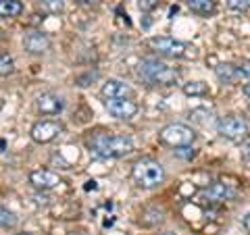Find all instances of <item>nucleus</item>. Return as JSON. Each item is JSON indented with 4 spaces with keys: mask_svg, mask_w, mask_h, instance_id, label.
<instances>
[{
    "mask_svg": "<svg viewBox=\"0 0 250 235\" xmlns=\"http://www.w3.org/2000/svg\"><path fill=\"white\" fill-rule=\"evenodd\" d=\"M85 146L100 158H123L134 152V139L129 136H111L104 131H94L85 137Z\"/></svg>",
    "mask_w": 250,
    "mask_h": 235,
    "instance_id": "1",
    "label": "nucleus"
},
{
    "mask_svg": "<svg viewBox=\"0 0 250 235\" xmlns=\"http://www.w3.org/2000/svg\"><path fill=\"white\" fill-rule=\"evenodd\" d=\"M138 75L150 85H175L179 81V71L154 59H144L138 65Z\"/></svg>",
    "mask_w": 250,
    "mask_h": 235,
    "instance_id": "2",
    "label": "nucleus"
},
{
    "mask_svg": "<svg viewBox=\"0 0 250 235\" xmlns=\"http://www.w3.org/2000/svg\"><path fill=\"white\" fill-rule=\"evenodd\" d=\"M131 177L142 190H154V187L163 185V181H165V169H163L161 162L152 158H142L134 164Z\"/></svg>",
    "mask_w": 250,
    "mask_h": 235,
    "instance_id": "3",
    "label": "nucleus"
},
{
    "mask_svg": "<svg viewBox=\"0 0 250 235\" xmlns=\"http://www.w3.org/2000/svg\"><path fill=\"white\" fill-rule=\"evenodd\" d=\"M146 46L152 52H156L159 57H167V59H188V57H196V52L190 44H186L182 40H175V38L169 36H154L148 38Z\"/></svg>",
    "mask_w": 250,
    "mask_h": 235,
    "instance_id": "4",
    "label": "nucleus"
},
{
    "mask_svg": "<svg viewBox=\"0 0 250 235\" xmlns=\"http://www.w3.org/2000/svg\"><path fill=\"white\" fill-rule=\"evenodd\" d=\"M159 139H161V144L171 146V148L192 146L194 139H196V131L184 123H169L159 131Z\"/></svg>",
    "mask_w": 250,
    "mask_h": 235,
    "instance_id": "5",
    "label": "nucleus"
},
{
    "mask_svg": "<svg viewBox=\"0 0 250 235\" xmlns=\"http://www.w3.org/2000/svg\"><path fill=\"white\" fill-rule=\"evenodd\" d=\"M217 131L221 133L225 139H231V142H242L250 129H248V123L244 119H240L236 115H225V117H219L217 121Z\"/></svg>",
    "mask_w": 250,
    "mask_h": 235,
    "instance_id": "6",
    "label": "nucleus"
},
{
    "mask_svg": "<svg viewBox=\"0 0 250 235\" xmlns=\"http://www.w3.org/2000/svg\"><path fill=\"white\" fill-rule=\"evenodd\" d=\"M61 133H62V125L59 121L46 119V121H38V123L31 125L29 136L36 144H50L52 139H57L61 136Z\"/></svg>",
    "mask_w": 250,
    "mask_h": 235,
    "instance_id": "7",
    "label": "nucleus"
},
{
    "mask_svg": "<svg viewBox=\"0 0 250 235\" xmlns=\"http://www.w3.org/2000/svg\"><path fill=\"white\" fill-rule=\"evenodd\" d=\"M104 106L111 117H115V119L119 121H129L134 119V117L138 115V104L134 102V100L129 98H111V100H104Z\"/></svg>",
    "mask_w": 250,
    "mask_h": 235,
    "instance_id": "8",
    "label": "nucleus"
},
{
    "mask_svg": "<svg viewBox=\"0 0 250 235\" xmlns=\"http://www.w3.org/2000/svg\"><path fill=\"white\" fill-rule=\"evenodd\" d=\"M29 183L40 192H48V190H54L59 187L62 181L57 173H52L48 169H38V171H31L29 173Z\"/></svg>",
    "mask_w": 250,
    "mask_h": 235,
    "instance_id": "9",
    "label": "nucleus"
},
{
    "mask_svg": "<svg viewBox=\"0 0 250 235\" xmlns=\"http://www.w3.org/2000/svg\"><path fill=\"white\" fill-rule=\"evenodd\" d=\"M36 108H38V113L54 117V115L62 113L65 100H62L61 96H57V94H52V92H46V94H40V96L36 98Z\"/></svg>",
    "mask_w": 250,
    "mask_h": 235,
    "instance_id": "10",
    "label": "nucleus"
},
{
    "mask_svg": "<svg viewBox=\"0 0 250 235\" xmlns=\"http://www.w3.org/2000/svg\"><path fill=\"white\" fill-rule=\"evenodd\" d=\"M233 198H236V190L229 187L228 183H213L202 192V200H207L208 204H221V202H228Z\"/></svg>",
    "mask_w": 250,
    "mask_h": 235,
    "instance_id": "11",
    "label": "nucleus"
},
{
    "mask_svg": "<svg viewBox=\"0 0 250 235\" xmlns=\"http://www.w3.org/2000/svg\"><path fill=\"white\" fill-rule=\"evenodd\" d=\"M23 48H25V52L29 54H44L48 52L50 48V40L48 36L42 34V31H27L25 36H23Z\"/></svg>",
    "mask_w": 250,
    "mask_h": 235,
    "instance_id": "12",
    "label": "nucleus"
},
{
    "mask_svg": "<svg viewBox=\"0 0 250 235\" xmlns=\"http://www.w3.org/2000/svg\"><path fill=\"white\" fill-rule=\"evenodd\" d=\"M100 96L104 100L111 98H129L131 96V88L127 83H123L121 79H108L104 81V85L100 88Z\"/></svg>",
    "mask_w": 250,
    "mask_h": 235,
    "instance_id": "13",
    "label": "nucleus"
},
{
    "mask_svg": "<svg viewBox=\"0 0 250 235\" xmlns=\"http://www.w3.org/2000/svg\"><path fill=\"white\" fill-rule=\"evenodd\" d=\"M215 75H217V79L225 85H233L242 79L238 65H231V62H219L215 67Z\"/></svg>",
    "mask_w": 250,
    "mask_h": 235,
    "instance_id": "14",
    "label": "nucleus"
},
{
    "mask_svg": "<svg viewBox=\"0 0 250 235\" xmlns=\"http://www.w3.org/2000/svg\"><path fill=\"white\" fill-rule=\"evenodd\" d=\"M186 4L192 13L200 15V17H210L217 11L215 0H186Z\"/></svg>",
    "mask_w": 250,
    "mask_h": 235,
    "instance_id": "15",
    "label": "nucleus"
},
{
    "mask_svg": "<svg viewBox=\"0 0 250 235\" xmlns=\"http://www.w3.org/2000/svg\"><path fill=\"white\" fill-rule=\"evenodd\" d=\"M23 13L21 0H0V19H13Z\"/></svg>",
    "mask_w": 250,
    "mask_h": 235,
    "instance_id": "16",
    "label": "nucleus"
},
{
    "mask_svg": "<svg viewBox=\"0 0 250 235\" xmlns=\"http://www.w3.org/2000/svg\"><path fill=\"white\" fill-rule=\"evenodd\" d=\"M182 90H184L186 96H192V98L208 96V85L205 81H188V83H184Z\"/></svg>",
    "mask_w": 250,
    "mask_h": 235,
    "instance_id": "17",
    "label": "nucleus"
},
{
    "mask_svg": "<svg viewBox=\"0 0 250 235\" xmlns=\"http://www.w3.org/2000/svg\"><path fill=\"white\" fill-rule=\"evenodd\" d=\"M38 9L46 15H59L65 11V2H62V0H40Z\"/></svg>",
    "mask_w": 250,
    "mask_h": 235,
    "instance_id": "18",
    "label": "nucleus"
},
{
    "mask_svg": "<svg viewBox=\"0 0 250 235\" xmlns=\"http://www.w3.org/2000/svg\"><path fill=\"white\" fill-rule=\"evenodd\" d=\"M17 223H19V218L13 210L0 206V227L2 229H13V227H17Z\"/></svg>",
    "mask_w": 250,
    "mask_h": 235,
    "instance_id": "19",
    "label": "nucleus"
},
{
    "mask_svg": "<svg viewBox=\"0 0 250 235\" xmlns=\"http://www.w3.org/2000/svg\"><path fill=\"white\" fill-rule=\"evenodd\" d=\"M15 71V60L9 57V54L0 52V75H9Z\"/></svg>",
    "mask_w": 250,
    "mask_h": 235,
    "instance_id": "20",
    "label": "nucleus"
},
{
    "mask_svg": "<svg viewBox=\"0 0 250 235\" xmlns=\"http://www.w3.org/2000/svg\"><path fill=\"white\" fill-rule=\"evenodd\" d=\"M228 9L233 13H248L250 0H228Z\"/></svg>",
    "mask_w": 250,
    "mask_h": 235,
    "instance_id": "21",
    "label": "nucleus"
},
{
    "mask_svg": "<svg viewBox=\"0 0 250 235\" xmlns=\"http://www.w3.org/2000/svg\"><path fill=\"white\" fill-rule=\"evenodd\" d=\"M98 73L96 71H88V73H83V75H77L75 77V85H80V88H88V85L96 79Z\"/></svg>",
    "mask_w": 250,
    "mask_h": 235,
    "instance_id": "22",
    "label": "nucleus"
},
{
    "mask_svg": "<svg viewBox=\"0 0 250 235\" xmlns=\"http://www.w3.org/2000/svg\"><path fill=\"white\" fill-rule=\"evenodd\" d=\"M238 69H240V77H242V79H250V60H242L238 65Z\"/></svg>",
    "mask_w": 250,
    "mask_h": 235,
    "instance_id": "23",
    "label": "nucleus"
},
{
    "mask_svg": "<svg viewBox=\"0 0 250 235\" xmlns=\"http://www.w3.org/2000/svg\"><path fill=\"white\" fill-rule=\"evenodd\" d=\"M175 154H177V156H182V158H194V156H196V152L190 150V146H182V148H177Z\"/></svg>",
    "mask_w": 250,
    "mask_h": 235,
    "instance_id": "24",
    "label": "nucleus"
},
{
    "mask_svg": "<svg viewBox=\"0 0 250 235\" xmlns=\"http://www.w3.org/2000/svg\"><path fill=\"white\" fill-rule=\"evenodd\" d=\"M156 4H159V0H140V2H138V9H140V11H152Z\"/></svg>",
    "mask_w": 250,
    "mask_h": 235,
    "instance_id": "25",
    "label": "nucleus"
},
{
    "mask_svg": "<svg viewBox=\"0 0 250 235\" xmlns=\"http://www.w3.org/2000/svg\"><path fill=\"white\" fill-rule=\"evenodd\" d=\"M240 154H242V160L250 164V142L242 144V148H240Z\"/></svg>",
    "mask_w": 250,
    "mask_h": 235,
    "instance_id": "26",
    "label": "nucleus"
},
{
    "mask_svg": "<svg viewBox=\"0 0 250 235\" xmlns=\"http://www.w3.org/2000/svg\"><path fill=\"white\" fill-rule=\"evenodd\" d=\"M77 6H83V9H94V6H98V0H73Z\"/></svg>",
    "mask_w": 250,
    "mask_h": 235,
    "instance_id": "27",
    "label": "nucleus"
},
{
    "mask_svg": "<svg viewBox=\"0 0 250 235\" xmlns=\"http://www.w3.org/2000/svg\"><path fill=\"white\" fill-rule=\"evenodd\" d=\"M244 229H246V231L250 233V213H248V215L244 216Z\"/></svg>",
    "mask_w": 250,
    "mask_h": 235,
    "instance_id": "28",
    "label": "nucleus"
},
{
    "mask_svg": "<svg viewBox=\"0 0 250 235\" xmlns=\"http://www.w3.org/2000/svg\"><path fill=\"white\" fill-rule=\"evenodd\" d=\"M244 94H246V96H248V98H250V81H248V83H246V85H244Z\"/></svg>",
    "mask_w": 250,
    "mask_h": 235,
    "instance_id": "29",
    "label": "nucleus"
},
{
    "mask_svg": "<svg viewBox=\"0 0 250 235\" xmlns=\"http://www.w3.org/2000/svg\"><path fill=\"white\" fill-rule=\"evenodd\" d=\"M161 235H177V233H173V231H165V233H161Z\"/></svg>",
    "mask_w": 250,
    "mask_h": 235,
    "instance_id": "30",
    "label": "nucleus"
},
{
    "mask_svg": "<svg viewBox=\"0 0 250 235\" xmlns=\"http://www.w3.org/2000/svg\"><path fill=\"white\" fill-rule=\"evenodd\" d=\"M19 235H29V233H19Z\"/></svg>",
    "mask_w": 250,
    "mask_h": 235,
    "instance_id": "31",
    "label": "nucleus"
}]
</instances>
